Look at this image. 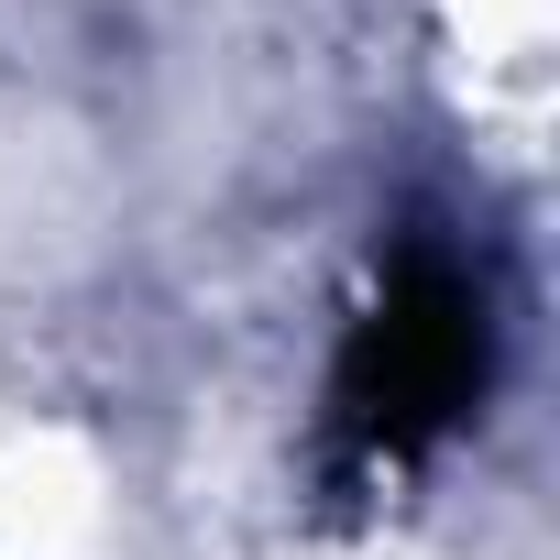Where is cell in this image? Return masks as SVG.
I'll return each instance as SVG.
<instances>
[{"mask_svg": "<svg viewBox=\"0 0 560 560\" xmlns=\"http://www.w3.org/2000/svg\"><path fill=\"white\" fill-rule=\"evenodd\" d=\"M121 527L110 451L67 418H12L0 429V560H100Z\"/></svg>", "mask_w": 560, "mask_h": 560, "instance_id": "cell-1", "label": "cell"}, {"mask_svg": "<svg viewBox=\"0 0 560 560\" xmlns=\"http://www.w3.org/2000/svg\"><path fill=\"white\" fill-rule=\"evenodd\" d=\"M451 56H472L483 78H538L549 56V23H560V0H429Z\"/></svg>", "mask_w": 560, "mask_h": 560, "instance_id": "cell-2", "label": "cell"}]
</instances>
